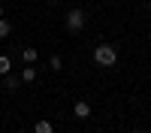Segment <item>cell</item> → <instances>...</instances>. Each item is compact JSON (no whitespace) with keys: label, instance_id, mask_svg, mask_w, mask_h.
<instances>
[{"label":"cell","instance_id":"6da1fadb","mask_svg":"<svg viewBox=\"0 0 151 133\" xmlns=\"http://www.w3.org/2000/svg\"><path fill=\"white\" fill-rule=\"evenodd\" d=\"M94 64H97V67H115V64H118V52H115L109 42H100V45L94 48Z\"/></svg>","mask_w":151,"mask_h":133},{"label":"cell","instance_id":"7a4b0ae2","mask_svg":"<svg viewBox=\"0 0 151 133\" xmlns=\"http://www.w3.org/2000/svg\"><path fill=\"white\" fill-rule=\"evenodd\" d=\"M67 30L70 33H82L85 30V12L82 9H70L67 12Z\"/></svg>","mask_w":151,"mask_h":133},{"label":"cell","instance_id":"3957f363","mask_svg":"<svg viewBox=\"0 0 151 133\" xmlns=\"http://www.w3.org/2000/svg\"><path fill=\"white\" fill-rule=\"evenodd\" d=\"M33 133H55V127H52V121H48V118H40V121L33 124Z\"/></svg>","mask_w":151,"mask_h":133},{"label":"cell","instance_id":"277c9868","mask_svg":"<svg viewBox=\"0 0 151 133\" xmlns=\"http://www.w3.org/2000/svg\"><path fill=\"white\" fill-rule=\"evenodd\" d=\"M73 112H76V118H88V115H91V106H88L85 100H79V103L73 106Z\"/></svg>","mask_w":151,"mask_h":133},{"label":"cell","instance_id":"5b68a950","mask_svg":"<svg viewBox=\"0 0 151 133\" xmlns=\"http://www.w3.org/2000/svg\"><path fill=\"white\" fill-rule=\"evenodd\" d=\"M21 82H24V85L36 82V70H33V64H27V67H24V73H21Z\"/></svg>","mask_w":151,"mask_h":133},{"label":"cell","instance_id":"8992f818","mask_svg":"<svg viewBox=\"0 0 151 133\" xmlns=\"http://www.w3.org/2000/svg\"><path fill=\"white\" fill-rule=\"evenodd\" d=\"M21 58H24V64H33V60L40 58V52H36L33 45H27V48H24V52H21Z\"/></svg>","mask_w":151,"mask_h":133},{"label":"cell","instance_id":"52a82bcc","mask_svg":"<svg viewBox=\"0 0 151 133\" xmlns=\"http://www.w3.org/2000/svg\"><path fill=\"white\" fill-rule=\"evenodd\" d=\"M9 70H12V60L6 55H0V76H9Z\"/></svg>","mask_w":151,"mask_h":133},{"label":"cell","instance_id":"ba28073f","mask_svg":"<svg viewBox=\"0 0 151 133\" xmlns=\"http://www.w3.org/2000/svg\"><path fill=\"white\" fill-rule=\"evenodd\" d=\"M9 33H12V24H9L6 18H0V40H6Z\"/></svg>","mask_w":151,"mask_h":133},{"label":"cell","instance_id":"9c48e42d","mask_svg":"<svg viewBox=\"0 0 151 133\" xmlns=\"http://www.w3.org/2000/svg\"><path fill=\"white\" fill-rule=\"evenodd\" d=\"M18 85H21V76H18V79H15V76H6V88H9V91H15Z\"/></svg>","mask_w":151,"mask_h":133},{"label":"cell","instance_id":"30bf717a","mask_svg":"<svg viewBox=\"0 0 151 133\" xmlns=\"http://www.w3.org/2000/svg\"><path fill=\"white\" fill-rule=\"evenodd\" d=\"M48 67H52V70H60V67H64V60H60L58 55H52V58H48Z\"/></svg>","mask_w":151,"mask_h":133},{"label":"cell","instance_id":"8fae6325","mask_svg":"<svg viewBox=\"0 0 151 133\" xmlns=\"http://www.w3.org/2000/svg\"><path fill=\"white\" fill-rule=\"evenodd\" d=\"M133 133H148V130H133Z\"/></svg>","mask_w":151,"mask_h":133},{"label":"cell","instance_id":"7c38bea8","mask_svg":"<svg viewBox=\"0 0 151 133\" xmlns=\"http://www.w3.org/2000/svg\"><path fill=\"white\" fill-rule=\"evenodd\" d=\"M0 18H3V6H0Z\"/></svg>","mask_w":151,"mask_h":133},{"label":"cell","instance_id":"4fadbf2b","mask_svg":"<svg viewBox=\"0 0 151 133\" xmlns=\"http://www.w3.org/2000/svg\"><path fill=\"white\" fill-rule=\"evenodd\" d=\"M52 3H60V0H52Z\"/></svg>","mask_w":151,"mask_h":133},{"label":"cell","instance_id":"5bb4252c","mask_svg":"<svg viewBox=\"0 0 151 133\" xmlns=\"http://www.w3.org/2000/svg\"><path fill=\"white\" fill-rule=\"evenodd\" d=\"M148 9H151V0H148Z\"/></svg>","mask_w":151,"mask_h":133},{"label":"cell","instance_id":"9a60e30c","mask_svg":"<svg viewBox=\"0 0 151 133\" xmlns=\"http://www.w3.org/2000/svg\"><path fill=\"white\" fill-rule=\"evenodd\" d=\"M148 133H151V127H148Z\"/></svg>","mask_w":151,"mask_h":133}]
</instances>
